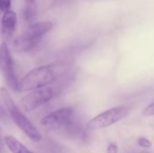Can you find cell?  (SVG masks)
<instances>
[{
  "label": "cell",
  "mask_w": 154,
  "mask_h": 153,
  "mask_svg": "<svg viewBox=\"0 0 154 153\" xmlns=\"http://www.w3.org/2000/svg\"><path fill=\"white\" fill-rule=\"evenodd\" d=\"M59 74L60 71L52 65L33 69L19 80V91L26 92L46 87L54 82L58 78Z\"/></svg>",
  "instance_id": "1"
},
{
  "label": "cell",
  "mask_w": 154,
  "mask_h": 153,
  "mask_svg": "<svg viewBox=\"0 0 154 153\" xmlns=\"http://www.w3.org/2000/svg\"><path fill=\"white\" fill-rule=\"evenodd\" d=\"M0 93H1V97L4 101V104L13 122L16 124V126L32 141L40 142L42 140V134L40 133L38 129L32 124V122L20 111V109L15 105L14 101L13 100L7 89L5 87H2L0 90Z\"/></svg>",
  "instance_id": "2"
},
{
  "label": "cell",
  "mask_w": 154,
  "mask_h": 153,
  "mask_svg": "<svg viewBox=\"0 0 154 153\" xmlns=\"http://www.w3.org/2000/svg\"><path fill=\"white\" fill-rule=\"evenodd\" d=\"M130 112L131 107L129 106H120L113 107L91 119L88 124V127L91 130H99L109 127L125 118Z\"/></svg>",
  "instance_id": "3"
},
{
  "label": "cell",
  "mask_w": 154,
  "mask_h": 153,
  "mask_svg": "<svg viewBox=\"0 0 154 153\" xmlns=\"http://www.w3.org/2000/svg\"><path fill=\"white\" fill-rule=\"evenodd\" d=\"M74 116V109L72 107H63L44 116L41 124L51 131L70 130Z\"/></svg>",
  "instance_id": "4"
},
{
  "label": "cell",
  "mask_w": 154,
  "mask_h": 153,
  "mask_svg": "<svg viewBox=\"0 0 154 153\" xmlns=\"http://www.w3.org/2000/svg\"><path fill=\"white\" fill-rule=\"evenodd\" d=\"M0 72L7 86L14 91H19V80L14 71V60L10 50L5 42L0 46Z\"/></svg>",
  "instance_id": "5"
},
{
  "label": "cell",
  "mask_w": 154,
  "mask_h": 153,
  "mask_svg": "<svg viewBox=\"0 0 154 153\" xmlns=\"http://www.w3.org/2000/svg\"><path fill=\"white\" fill-rule=\"evenodd\" d=\"M53 96L54 92L52 88L46 86L43 87L31 90L30 93L25 95L21 99L20 104L22 108L25 112H30L51 101Z\"/></svg>",
  "instance_id": "6"
},
{
  "label": "cell",
  "mask_w": 154,
  "mask_h": 153,
  "mask_svg": "<svg viewBox=\"0 0 154 153\" xmlns=\"http://www.w3.org/2000/svg\"><path fill=\"white\" fill-rule=\"evenodd\" d=\"M53 27H54V23L50 21L33 23L27 26L23 33L39 41L43 35H45L47 32H49Z\"/></svg>",
  "instance_id": "7"
},
{
  "label": "cell",
  "mask_w": 154,
  "mask_h": 153,
  "mask_svg": "<svg viewBox=\"0 0 154 153\" xmlns=\"http://www.w3.org/2000/svg\"><path fill=\"white\" fill-rule=\"evenodd\" d=\"M17 24V15L16 13L9 10L4 13L1 20V32L4 39H9L13 36Z\"/></svg>",
  "instance_id": "8"
},
{
  "label": "cell",
  "mask_w": 154,
  "mask_h": 153,
  "mask_svg": "<svg viewBox=\"0 0 154 153\" xmlns=\"http://www.w3.org/2000/svg\"><path fill=\"white\" fill-rule=\"evenodd\" d=\"M39 41L27 36L23 32L17 36L13 41V48L17 52H26L31 50Z\"/></svg>",
  "instance_id": "9"
},
{
  "label": "cell",
  "mask_w": 154,
  "mask_h": 153,
  "mask_svg": "<svg viewBox=\"0 0 154 153\" xmlns=\"http://www.w3.org/2000/svg\"><path fill=\"white\" fill-rule=\"evenodd\" d=\"M5 143L12 153H33L27 149L21 142L11 135L5 137Z\"/></svg>",
  "instance_id": "10"
},
{
  "label": "cell",
  "mask_w": 154,
  "mask_h": 153,
  "mask_svg": "<svg viewBox=\"0 0 154 153\" xmlns=\"http://www.w3.org/2000/svg\"><path fill=\"white\" fill-rule=\"evenodd\" d=\"M12 2L11 0H0V11L5 13L10 10Z\"/></svg>",
  "instance_id": "11"
},
{
  "label": "cell",
  "mask_w": 154,
  "mask_h": 153,
  "mask_svg": "<svg viewBox=\"0 0 154 153\" xmlns=\"http://www.w3.org/2000/svg\"><path fill=\"white\" fill-rule=\"evenodd\" d=\"M138 144L141 147L145 148V149H148V148L152 147V142H150V140H148L147 138H144V137H141V138L138 139Z\"/></svg>",
  "instance_id": "12"
},
{
  "label": "cell",
  "mask_w": 154,
  "mask_h": 153,
  "mask_svg": "<svg viewBox=\"0 0 154 153\" xmlns=\"http://www.w3.org/2000/svg\"><path fill=\"white\" fill-rule=\"evenodd\" d=\"M143 115H145V116H152V115H154V103L149 105L148 106H146L143 109Z\"/></svg>",
  "instance_id": "13"
},
{
  "label": "cell",
  "mask_w": 154,
  "mask_h": 153,
  "mask_svg": "<svg viewBox=\"0 0 154 153\" xmlns=\"http://www.w3.org/2000/svg\"><path fill=\"white\" fill-rule=\"evenodd\" d=\"M106 151L107 153H118V147L115 143H109Z\"/></svg>",
  "instance_id": "14"
},
{
  "label": "cell",
  "mask_w": 154,
  "mask_h": 153,
  "mask_svg": "<svg viewBox=\"0 0 154 153\" xmlns=\"http://www.w3.org/2000/svg\"><path fill=\"white\" fill-rule=\"evenodd\" d=\"M33 1H34V0H26V2H27V3H28L29 5L32 4V3H33Z\"/></svg>",
  "instance_id": "15"
},
{
  "label": "cell",
  "mask_w": 154,
  "mask_h": 153,
  "mask_svg": "<svg viewBox=\"0 0 154 153\" xmlns=\"http://www.w3.org/2000/svg\"><path fill=\"white\" fill-rule=\"evenodd\" d=\"M141 153H150V152H147V151H143V152Z\"/></svg>",
  "instance_id": "16"
}]
</instances>
